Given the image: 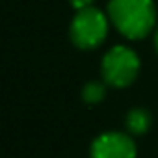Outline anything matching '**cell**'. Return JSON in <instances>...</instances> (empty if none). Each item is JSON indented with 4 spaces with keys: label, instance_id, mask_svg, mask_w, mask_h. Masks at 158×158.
Instances as JSON below:
<instances>
[{
    "label": "cell",
    "instance_id": "obj_1",
    "mask_svg": "<svg viewBox=\"0 0 158 158\" xmlns=\"http://www.w3.org/2000/svg\"><path fill=\"white\" fill-rule=\"evenodd\" d=\"M108 17L112 24L128 39H143L156 23L152 0H110Z\"/></svg>",
    "mask_w": 158,
    "mask_h": 158
},
{
    "label": "cell",
    "instance_id": "obj_2",
    "mask_svg": "<svg viewBox=\"0 0 158 158\" xmlns=\"http://www.w3.org/2000/svg\"><path fill=\"white\" fill-rule=\"evenodd\" d=\"M101 73L108 86L119 89L128 88L139 74V58L128 47H112L102 58Z\"/></svg>",
    "mask_w": 158,
    "mask_h": 158
},
{
    "label": "cell",
    "instance_id": "obj_3",
    "mask_svg": "<svg viewBox=\"0 0 158 158\" xmlns=\"http://www.w3.org/2000/svg\"><path fill=\"white\" fill-rule=\"evenodd\" d=\"M69 34H71V41L78 48H84V50L97 48L106 39L108 19L101 10H97L93 6L80 10L71 23Z\"/></svg>",
    "mask_w": 158,
    "mask_h": 158
},
{
    "label": "cell",
    "instance_id": "obj_4",
    "mask_svg": "<svg viewBox=\"0 0 158 158\" xmlns=\"http://www.w3.org/2000/svg\"><path fill=\"white\" fill-rule=\"evenodd\" d=\"M91 158H136V143L130 134L104 132L91 143Z\"/></svg>",
    "mask_w": 158,
    "mask_h": 158
},
{
    "label": "cell",
    "instance_id": "obj_5",
    "mask_svg": "<svg viewBox=\"0 0 158 158\" xmlns=\"http://www.w3.org/2000/svg\"><path fill=\"white\" fill-rule=\"evenodd\" d=\"M125 125L130 136H143L151 127V114L145 108H132L127 114Z\"/></svg>",
    "mask_w": 158,
    "mask_h": 158
},
{
    "label": "cell",
    "instance_id": "obj_6",
    "mask_svg": "<svg viewBox=\"0 0 158 158\" xmlns=\"http://www.w3.org/2000/svg\"><path fill=\"white\" fill-rule=\"evenodd\" d=\"M106 95V86L101 82H88L82 89V99L86 104H99Z\"/></svg>",
    "mask_w": 158,
    "mask_h": 158
},
{
    "label": "cell",
    "instance_id": "obj_7",
    "mask_svg": "<svg viewBox=\"0 0 158 158\" xmlns=\"http://www.w3.org/2000/svg\"><path fill=\"white\" fill-rule=\"evenodd\" d=\"M69 2H71V6H73L74 10L80 11V10L91 8V2H93V0H69Z\"/></svg>",
    "mask_w": 158,
    "mask_h": 158
},
{
    "label": "cell",
    "instance_id": "obj_8",
    "mask_svg": "<svg viewBox=\"0 0 158 158\" xmlns=\"http://www.w3.org/2000/svg\"><path fill=\"white\" fill-rule=\"evenodd\" d=\"M154 47H156V50H158V28H156V34H154Z\"/></svg>",
    "mask_w": 158,
    "mask_h": 158
}]
</instances>
